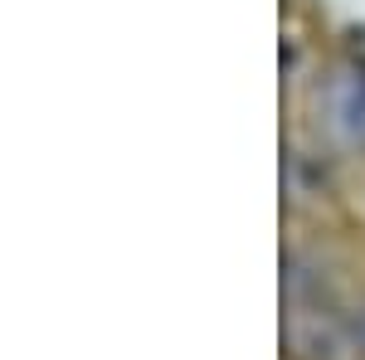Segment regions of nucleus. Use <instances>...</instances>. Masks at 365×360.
Instances as JSON below:
<instances>
[{"mask_svg": "<svg viewBox=\"0 0 365 360\" xmlns=\"http://www.w3.org/2000/svg\"><path fill=\"white\" fill-rule=\"evenodd\" d=\"M297 127L317 137L341 166L365 170V54H327L307 78V117Z\"/></svg>", "mask_w": 365, "mask_h": 360, "instance_id": "nucleus-1", "label": "nucleus"}, {"mask_svg": "<svg viewBox=\"0 0 365 360\" xmlns=\"http://www.w3.org/2000/svg\"><path fill=\"white\" fill-rule=\"evenodd\" d=\"M351 351H356V360H365V282L356 287V297H351Z\"/></svg>", "mask_w": 365, "mask_h": 360, "instance_id": "nucleus-2", "label": "nucleus"}]
</instances>
